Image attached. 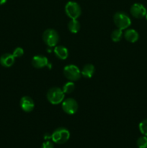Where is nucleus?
<instances>
[{
  "label": "nucleus",
  "instance_id": "1",
  "mask_svg": "<svg viewBox=\"0 0 147 148\" xmlns=\"http://www.w3.org/2000/svg\"><path fill=\"white\" fill-rule=\"evenodd\" d=\"M47 99L50 103L53 105H58L63 102L65 97V93L63 90L58 87H54L49 89L47 92Z\"/></svg>",
  "mask_w": 147,
  "mask_h": 148
},
{
  "label": "nucleus",
  "instance_id": "2",
  "mask_svg": "<svg viewBox=\"0 0 147 148\" xmlns=\"http://www.w3.org/2000/svg\"><path fill=\"white\" fill-rule=\"evenodd\" d=\"M70 137V132L64 127H59L54 130L51 134V140L56 144L61 145L66 143Z\"/></svg>",
  "mask_w": 147,
  "mask_h": 148
},
{
  "label": "nucleus",
  "instance_id": "3",
  "mask_svg": "<svg viewBox=\"0 0 147 148\" xmlns=\"http://www.w3.org/2000/svg\"><path fill=\"white\" fill-rule=\"evenodd\" d=\"M113 22L118 28L122 30L127 29L131 25V18L123 12H117L113 15Z\"/></svg>",
  "mask_w": 147,
  "mask_h": 148
},
{
  "label": "nucleus",
  "instance_id": "4",
  "mask_svg": "<svg viewBox=\"0 0 147 148\" xmlns=\"http://www.w3.org/2000/svg\"><path fill=\"white\" fill-rule=\"evenodd\" d=\"M43 40L49 47H54L59 41V33L54 29L49 28L45 30L43 33Z\"/></svg>",
  "mask_w": 147,
  "mask_h": 148
},
{
  "label": "nucleus",
  "instance_id": "5",
  "mask_svg": "<svg viewBox=\"0 0 147 148\" xmlns=\"http://www.w3.org/2000/svg\"><path fill=\"white\" fill-rule=\"evenodd\" d=\"M65 12L71 20H76L82 14V9L77 2L70 1L65 6Z\"/></svg>",
  "mask_w": 147,
  "mask_h": 148
},
{
  "label": "nucleus",
  "instance_id": "6",
  "mask_svg": "<svg viewBox=\"0 0 147 148\" xmlns=\"http://www.w3.org/2000/svg\"><path fill=\"white\" fill-rule=\"evenodd\" d=\"M63 75L66 79L72 82L79 80L82 76L81 71L79 70L78 66L74 64H69L65 66L63 69Z\"/></svg>",
  "mask_w": 147,
  "mask_h": 148
},
{
  "label": "nucleus",
  "instance_id": "7",
  "mask_svg": "<svg viewBox=\"0 0 147 148\" xmlns=\"http://www.w3.org/2000/svg\"><path fill=\"white\" fill-rule=\"evenodd\" d=\"M78 108L79 106L77 102L74 98H66L62 102V110L69 115H73L76 114V111H78Z\"/></svg>",
  "mask_w": 147,
  "mask_h": 148
},
{
  "label": "nucleus",
  "instance_id": "8",
  "mask_svg": "<svg viewBox=\"0 0 147 148\" xmlns=\"http://www.w3.org/2000/svg\"><path fill=\"white\" fill-rule=\"evenodd\" d=\"M146 9L140 3H135L133 4L131 7V14H132L133 17L137 19L143 18L146 14Z\"/></svg>",
  "mask_w": 147,
  "mask_h": 148
},
{
  "label": "nucleus",
  "instance_id": "9",
  "mask_svg": "<svg viewBox=\"0 0 147 148\" xmlns=\"http://www.w3.org/2000/svg\"><path fill=\"white\" fill-rule=\"evenodd\" d=\"M20 108L24 112H31L35 108V103L33 100L29 96L22 97L20 101Z\"/></svg>",
  "mask_w": 147,
  "mask_h": 148
},
{
  "label": "nucleus",
  "instance_id": "10",
  "mask_svg": "<svg viewBox=\"0 0 147 148\" xmlns=\"http://www.w3.org/2000/svg\"><path fill=\"white\" fill-rule=\"evenodd\" d=\"M32 65L35 68L41 69L48 65V60L43 55H36L32 59Z\"/></svg>",
  "mask_w": 147,
  "mask_h": 148
},
{
  "label": "nucleus",
  "instance_id": "11",
  "mask_svg": "<svg viewBox=\"0 0 147 148\" xmlns=\"http://www.w3.org/2000/svg\"><path fill=\"white\" fill-rule=\"evenodd\" d=\"M15 58L12 53H4L0 57V64L4 67H10L14 63Z\"/></svg>",
  "mask_w": 147,
  "mask_h": 148
},
{
  "label": "nucleus",
  "instance_id": "12",
  "mask_svg": "<svg viewBox=\"0 0 147 148\" xmlns=\"http://www.w3.org/2000/svg\"><path fill=\"white\" fill-rule=\"evenodd\" d=\"M54 53L58 59L61 60H65L69 56V51L63 46H56L54 49Z\"/></svg>",
  "mask_w": 147,
  "mask_h": 148
},
{
  "label": "nucleus",
  "instance_id": "13",
  "mask_svg": "<svg viewBox=\"0 0 147 148\" xmlns=\"http://www.w3.org/2000/svg\"><path fill=\"white\" fill-rule=\"evenodd\" d=\"M124 37L127 41L130 43H135L138 40V33L134 29H128L124 33Z\"/></svg>",
  "mask_w": 147,
  "mask_h": 148
},
{
  "label": "nucleus",
  "instance_id": "14",
  "mask_svg": "<svg viewBox=\"0 0 147 148\" xmlns=\"http://www.w3.org/2000/svg\"><path fill=\"white\" fill-rule=\"evenodd\" d=\"M95 72V68L94 65L91 64H87L83 66L82 69L81 70V75L85 78H91L94 75Z\"/></svg>",
  "mask_w": 147,
  "mask_h": 148
},
{
  "label": "nucleus",
  "instance_id": "15",
  "mask_svg": "<svg viewBox=\"0 0 147 148\" xmlns=\"http://www.w3.org/2000/svg\"><path fill=\"white\" fill-rule=\"evenodd\" d=\"M81 25L77 19L76 20H71L68 23V29L72 33H76L79 31Z\"/></svg>",
  "mask_w": 147,
  "mask_h": 148
},
{
  "label": "nucleus",
  "instance_id": "16",
  "mask_svg": "<svg viewBox=\"0 0 147 148\" xmlns=\"http://www.w3.org/2000/svg\"><path fill=\"white\" fill-rule=\"evenodd\" d=\"M122 36H123L122 30L117 28L114 30L111 33V39L113 42H119L122 39Z\"/></svg>",
  "mask_w": 147,
  "mask_h": 148
},
{
  "label": "nucleus",
  "instance_id": "17",
  "mask_svg": "<svg viewBox=\"0 0 147 148\" xmlns=\"http://www.w3.org/2000/svg\"><path fill=\"white\" fill-rule=\"evenodd\" d=\"M75 85L72 81H69V82H66L63 87V91L65 94H70L74 90Z\"/></svg>",
  "mask_w": 147,
  "mask_h": 148
},
{
  "label": "nucleus",
  "instance_id": "18",
  "mask_svg": "<svg viewBox=\"0 0 147 148\" xmlns=\"http://www.w3.org/2000/svg\"><path fill=\"white\" fill-rule=\"evenodd\" d=\"M137 147L138 148H147V137L141 136L137 140Z\"/></svg>",
  "mask_w": 147,
  "mask_h": 148
},
{
  "label": "nucleus",
  "instance_id": "19",
  "mask_svg": "<svg viewBox=\"0 0 147 148\" xmlns=\"http://www.w3.org/2000/svg\"><path fill=\"white\" fill-rule=\"evenodd\" d=\"M138 128H139L141 134L147 137V119L143 120L142 121L140 122L139 125H138Z\"/></svg>",
  "mask_w": 147,
  "mask_h": 148
},
{
  "label": "nucleus",
  "instance_id": "20",
  "mask_svg": "<svg viewBox=\"0 0 147 148\" xmlns=\"http://www.w3.org/2000/svg\"><path fill=\"white\" fill-rule=\"evenodd\" d=\"M12 54L14 56V58H20L22 56L23 54H24V50H23L22 48L17 47L14 49Z\"/></svg>",
  "mask_w": 147,
  "mask_h": 148
},
{
  "label": "nucleus",
  "instance_id": "21",
  "mask_svg": "<svg viewBox=\"0 0 147 148\" xmlns=\"http://www.w3.org/2000/svg\"><path fill=\"white\" fill-rule=\"evenodd\" d=\"M40 148H54L53 143L50 141H46L42 144V146Z\"/></svg>",
  "mask_w": 147,
  "mask_h": 148
},
{
  "label": "nucleus",
  "instance_id": "22",
  "mask_svg": "<svg viewBox=\"0 0 147 148\" xmlns=\"http://www.w3.org/2000/svg\"><path fill=\"white\" fill-rule=\"evenodd\" d=\"M7 1V0H0V5H2Z\"/></svg>",
  "mask_w": 147,
  "mask_h": 148
},
{
  "label": "nucleus",
  "instance_id": "23",
  "mask_svg": "<svg viewBox=\"0 0 147 148\" xmlns=\"http://www.w3.org/2000/svg\"><path fill=\"white\" fill-rule=\"evenodd\" d=\"M145 17H146V20H147V13H146V14Z\"/></svg>",
  "mask_w": 147,
  "mask_h": 148
}]
</instances>
